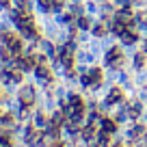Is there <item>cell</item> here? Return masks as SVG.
Segmentation results:
<instances>
[{
    "label": "cell",
    "mask_w": 147,
    "mask_h": 147,
    "mask_svg": "<svg viewBox=\"0 0 147 147\" xmlns=\"http://www.w3.org/2000/svg\"><path fill=\"white\" fill-rule=\"evenodd\" d=\"M121 97H123V93L119 91V89H113V91H110V95H108V104H117V102H121Z\"/></svg>",
    "instance_id": "cell-3"
},
{
    "label": "cell",
    "mask_w": 147,
    "mask_h": 147,
    "mask_svg": "<svg viewBox=\"0 0 147 147\" xmlns=\"http://www.w3.org/2000/svg\"><path fill=\"white\" fill-rule=\"evenodd\" d=\"M113 147H121V145H113Z\"/></svg>",
    "instance_id": "cell-20"
},
{
    "label": "cell",
    "mask_w": 147,
    "mask_h": 147,
    "mask_svg": "<svg viewBox=\"0 0 147 147\" xmlns=\"http://www.w3.org/2000/svg\"><path fill=\"white\" fill-rule=\"evenodd\" d=\"M7 2H9V0H0V5H7Z\"/></svg>",
    "instance_id": "cell-18"
},
{
    "label": "cell",
    "mask_w": 147,
    "mask_h": 147,
    "mask_svg": "<svg viewBox=\"0 0 147 147\" xmlns=\"http://www.w3.org/2000/svg\"><path fill=\"white\" fill-rule=\"evenodd\" d=\"M134 63H136V67H141V65H143V56H136V59H134Z\"/></svg>",
    "instance_id": "cell-17"
},
{
    "label": "cell",
    "mask_w": 147,
    "mask_h": 147,
    "mask_svg": "<svg viewBox=\"0 0 147 147\" xmlns=\"http://www.w3.org/2000/svg\"><path fill=\"white\" fill-rule=\"evenodd\" d=\"M39 2H41L43 9H54V2H52V0H39Z\"/></svg>",
    "instance_id": "cell-13"
},
{
    "label": "cell",
    "mask_w": 147,
    "mask_h": 147,
    "mask_svg": "<svg viewBox=\"0 0 147 147\" xmlns=\"http://www.w3.org/2000/svg\"><path fill=\"white\" fill-rule=\"evenodd\" d=\"M89 76H91V82H93V84L102 82V69H93V71L89 74Z\"/></svg>",
    "instance_id": "cell-8"
},
{
    "label": "cell",
    "mask_w": 147,
    "mask_h": 147,
    "mask_svg": "<svg viewBox=\"0 0 147 147\" xmlns=\"http://www.w3.org/2000/svg\"><path fill=\"white\" fill-rule=\"evenodd\" d=\"M93 32H95V37H102L106 32V28L104 26H95V28H93Z\"/></svg>",
    "instance_id": "cell-15"
},
{
    "label": "cell",
    "mask_w": 147,
    "mask_h": 147,
    "mask_svg": "<svg viewBox=\"0 0 147 147\" xmlns=\"http://www.w3.org/2000/svg\"><path fill=\"white\" fill-rule=\"evenodd\" d=\"M54 147H63V145H54Z\"/></svg>",
    "instance_id": "cell-19"
},
{
    "label": "cell",
    "mask_w": 147,
    "mask_h": 147,
    "mask_svg": "<svg viewBox=\"0 0 147 147\" xmlns=\"http://www.w3.org/2000/svg\"><path fill=\"white\" fill-rule=\"evenodd\" d=\"M37 74H39V78H48V76H50V71H48L46 67H39V69H37Z\"/></svg>",
    "instance_id": "cell-14"
},
{
    "label": "cell",
    "mask_w": 147,
    "mask_h": 147,
    "mask_svg": "<svg viewBox=\"0 0 147 147\" xmlns=\"http://www.w3.org/2000/svg\"><path fill=\"white\" fill-rule=\"evenodd\" d=\"M7 43H9V48H11V50H15V52H18L20 48H22L20 39H18V37H13V35H7Z\"/></svg>",
    "instance_id": "cell-4"
},
{
    "label": "cell",
    "mask_w": 147,
    "mask_h": 147,
    "mask_svg": "<svg viewBox=\"0 0 147 147\" xmlns=\"http://www.w3.org/2000/svg\"><path fill=\"white\" fill-rule=\"evenodd\" d=\"M106 59H108L110 65H121V52H119V48H113V50L106 54Z\"/></svg>",
    "instance_id": "cell-1"
},
{
    "label": "cell",
    "mask_w": 147,
    "mask_h": 147,
    "mask_svg": "<svg viewBox=\"0 0 147 147\" xmlns=\"http://www.w3.org/2000/svg\"><path fill=\"white\" fill-rule=\"evenodd\" d=\"M102 130H106V132H115V121L102 119Z\"/></svg>",
    "instance_id": "cell-7"
},
{
    "label": "cell",
    "mask_w": 147,
    "mask_h": 147,
    "mask_svg": "<svg viewBox=\"0 0 147 147\" xmlns=\"http://www.w3.org/2000/svg\"><path fill=\"white\" fill-rule=\"evenodd\" d=\"M82 136H84V138H91V136H93V125H91V123L82 130Z\"/></svg>",
    "instance_id": "cell-11"
},
{
    "label": "cell",
    "mask_w": 147,
    "mask_h": 147,
    "mask_svg": "<svg viewBox=\"0 0 147 147\" xmlns=\"http://www.w3.org/2000/svg\"><path fill=\"white\" fill-rule=\"evenodd\" d=\"M121 39H123V43H128V46H130V43L136 41V35H134L132 30H123V32H121Z\"/></svg>",
    "instance_id": "cell-5"
},
{
    "label": "cell",
    "mask_w": 147,
    "mask_h": 147,
    "mask_svg": "<svg viewBox=\"0 0 147 147\" xmlns=\"http://www.w3.org/2000/svg\"><path fill=\"white\" fill-rule=\"evenodd\" d=\"M52 123H54V125H61V123H63V113H56L54 119H52Z\"/></svg>",
    "instance_id": "cell-12"
},
{
    "label": "cell",
    "mask_w": 147,
    "mask_h": 147,
    "mask_svg": "<svg viewBox=\"0 0 147 147\" xmlns=\"http://www.w3.org/2000/svg\"><path fill=\"white\" fill-rule=\"evenodd\" d=\"M117 20H119V22H123V24H128V22H132V13H130V11H119Z\"/></svg>",
    "instance_id": "cell-6"
},
{
    "label": "cell",
    "mask_w": 147,
    "mask_h": 147,
    "mask_svg": "<svg viewBox=\"0 0 147 147\" xmlns=\"http://www.w3.org/2000/svg\"><path fill=\"white\" fill-rule=\"evenodd\" d=\"M20 97H22V104H32V100H35V93H32V89L30 87H26V89H24V91H22V95H20Z\"/></svg>",
    "instance_id": "cell-2"
},
{
    "label": "cell",
    "mask_w": 147,
    "mask_h": 147,
    "mask_svg": "<svg viewBox=\"0 0 147 147\" xmlns=\"http://www.w3.org/2000/svg\"><path fill=\"white\" fill-rule=\"evenodd\" d=\"M91 147H95V145H91Z\"/></svg>",
    "instance_id": "cell-21"
},
{
    "label": "cell",
    "mask_w": 147,
    "mask_h": 147,
    "mask_svg": "<svg viewBox=\"0 0 147 147\" xmlns=\"http://www.w3.org/2000/svg\"><path fill=\"white\" fill-rule=\"evenodd\" d=\"M108 134H110V132H106V130H102V132L97 134V141H100V145H108V138H110Z\"/></svg>",
    "instance_id": "cell-10"
},
{
    "label": "cell",
    "mask_w": 147,
    "mask_h": 147,
    "mask_svg": "<svg viewBox=\"0 0 147 147\" xmlns=\"http://www.w3.org/2000/svg\"><path fill=\"white\" fill-rule=\"evenodd\" d=\"M128 115H130V117H138V115H141V104H130Z\"/></svg>",
    "instance_id": "cell-9"
},
{
    "label": "cell",
    "mask_w": 147,
    "mask_h": 147,
    "mask_svg": "<svg viewBox=\"0 0 147 147\" xmlns=\"http://www.w3.org/2000/svg\"><path fill=\"white\" fill-rule=\"evenodd\" d=\"M78 26H80V28H89V20H87V18H80V20H78Z\"/></svg>",
    "instance_id": "cell-16"
}]
</instances>
